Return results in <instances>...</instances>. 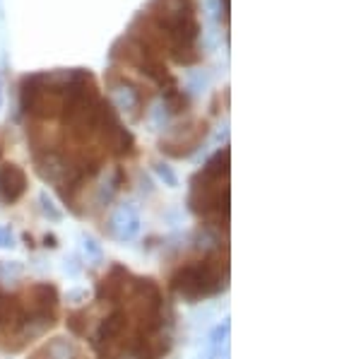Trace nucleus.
Masks as SVG:
<instances>
[{"label": "nucleus", "mask_w": 361, "mask_h": 359, "mask_svg": "<svg viewBox=\"0 0 361 359\" xmlns=\"http://www.w3.org/2000/svg\"><path fill=\"white\" fill-rule=\"evenodd\" d=\"M128 277H130V275H128V270L121 268V265H116V268H111V273L99 282L97 297L106 299V302H118V299L126 294V289H128V282H126Z\"/></svg>", "instance_id": "obj_7"}, {"label": "nucleus", "mask_w": 361, "mask_h": 359, "mask_svg": "<svg viewBox=\"0 0 361 359\" xmlns=\"http://www.w3.org/2000/svg\"><path fill=\"white\" fill-rule=\"evenodd\" d=\"M224 287V273H222V263L217 258H205V260H195L188 263L183 268H178L171 275V289L180 297L190 299H202V297H212V294L222 292Z\"/></svg>", "instance_id": "obj_3"}, {"label": "nucleus", "mask_w": 361, "mask_h": 359, "mask_svg": "<svg viewBox=\"0 0 361 359\" xmlns=\"http://www.w3.org/2000/svg\"><path fill=\"white\" fill-rule=\"evenodd\" d=\"M8 246H13V231H10V227L0 224V248H8Z\"/></svg>", "instance_id": "obj_9"}, {"label": "nucleus", "mask_w": 361, "mask_h": 359, "mask_svg": "<svg viewBox=\"0 0 361 359\" xmlns=\"http://www.w3.org/2000/svg\"><path fill=\"white\" fill-rule=\"evenodd\" d=\"M27 190V174L17 164H5L0 169V200L3 202H17Z\"/></svg>", "instance_id": "obj_5"}, {"label": "nucleus", "mask_w": 361, "mask_h": 359, "mask_svg": "<svg viewBox=\"0 0 361 359\" xmlns=\"http://www.w3.org/2000/svg\"><path fill=\"white\" fill-rule=\"evenodd\" d=\"M128 328H130V318H128L126 311L116 309L114 314L104 318L102 326H99V331H97V340H94L97 350H102L104 345L111 347V345H116V343H121V340H123V335H126Z\"/></svg>", "instance_id": "obj_4"}, {"label": "nucleus", "mask_w": 361, "mask_h": 359, "mask_svg": "<svg viewBox=\"0 0 361 359\" xmlns=\"http://www.w3.org/2000/svg\"><path fill=\"white\" fill-rule=\"evenodd\" d=\"M0 326H5L13 333L27 331L29 326V316L25 306H22V302H17V297L8 292H0Z\"/></svg>", "instance_id": "obj_6"}, {"label": "nucleus", "mask_w": 361, "mask_h": 359, "mask_svg": "<svg viewBox=\"0 0 361 359\" xmlns=\"http://www.w3.org/2000/svg\"><path fill=\"white\" fill-rule=\"evenodd\" d=\"M109 227H111V234L118 241H130L140 229L137 212L133 210V207H121V210L111 217V224H109Z\"/></svg>", "instance_id": "obj_8"}, {"label": "nucleus", "mask_w": 361, "mask_h": 359, "mask_svg": "<svg viewBox=\"0 0 361 359\" xmlns=\"http://www.w3.org/2000/svg\"><path fill=\"white\" fill-rule=\"evenodd\" d=\"M44 244L54 248V246H56V236H46V239H44Z\"/></svg>", "instance_id": "obj_11"}, {"label": "nucleus", "mask_w": 361, "mask_h": 359, "mask_svg": "<svg viewBox=\"0 0 361 359\" xmlns=\"http://www.w3.org/2000/svg\"><path fill=\"white\" fill-rule=\"evenodd\" d=\"M42 202H44V212H46V215H51V219H61V212L54 210L51 200H46V195H42Z\"/></svg>", "instance_id": "obj_10"}, {"label": "nucleus", "mask_w": 361, "mask_h": 359, "mask_svg": "<svg viewBox=\"0 0 361 359\" xmlns=\"http://www.w3.org/2000/svg\"><path fill=\"white\" fill-rule=\"evenodd\" d=\"M157 34L164 42L169 54L183 66L195 63L197 54V20L193 5L185 0H173L164 8V13L157 15Z\"/></svg>", "instance_id": "obj_1"}, {"label": "nucleus", "mask_w": 361, "mask_h": 359, "mask_svg": "<svg viewBox=\"0 0 361 359\" xmlns=\"http://www.w3.org/2000/svg\"><path fill=\"white\" fill-rule=\"evenodd\" d=\"M226 174H229V150H219V152L202 166V171L197 174L193 181L190 207H193L197 215L226 219V215H229Z\"/></svg>", "instance_id": "obj_2"}]
</instances>
